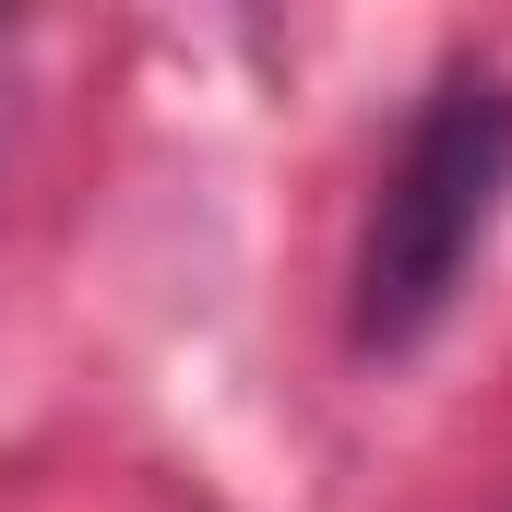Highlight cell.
I'll list each match as a JSON object with an SVG mask.
<instances>
[{
    "instance_id": "6da1fadb",
    "label": "cell",
    "mask_w": 512,
    "mask_h": 512,
    "mask_svg": "<svg viewBox=\"0 0 512 512\" xmlns=\"http://www.w3.org/2000/svg\"><path fill=\"white\" fill-rule=\"evenodd\" d=\"M501 203H512V84L501 72H441L429 108L393 143L370 239H358V346L370 358H405L453 310Z\"/></svg>"
}]
</instances>
